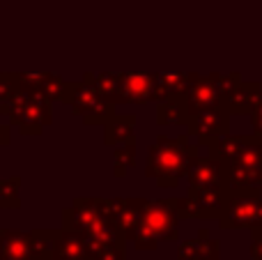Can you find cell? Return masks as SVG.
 <instances>
[{"instance_id": "3957f363", "label": "cell", "mask_w": 262, "mask_h": 260, "mask_svg": "<svg viewBox=\"0 0 262 260\" xmlns=\"http://www.w3.org/2000/svg\"><path fill=\"white\" fill-rule=\"evenodd\" d=\"M62 104H67L76 115H81L85 124H101L104 127L115 115V104L99 95L90 83L67 81V88L62 92Z\"/></svg>"}, {"instance_id": "1f68e13d", "label": "cell", "mask_w": 262, "mask_h": 260, "mask_svg": "<svg viewBox=\"0 0 262 260\" xmlns=\"http://www.w3.org/2000/svg\"><path fill=\"white\" fill-rule=\"evenodd\" d=\"M251 260H262V235H253V242H251Z\"/></svg>"}, {"instance_id": "f546056e", "label": "cell", "mask_w": 262, "mask_h": 260, "mask_svg": "<svg viewBox=\"0 0 262 260\" xmlns=\"http://www.w3.org/2000/svg\"><path fill=\"white\" fill-rule=\"evenodd\" d=\"M251 235H262V196L255 203V212H253V224H251Z\"/></svg>"}, {"instance_id": "2e32d148", "label": "cell", "mask_w": 262, "mask_h": 260, "mask_svg": "<svg viewBox=\"0 0 262 260\" xmlns=\"http://www.w3.org/2000/svg\"><path fill=\"white\" fill-rule=\"evenodd\" d=\"M136 115L131 113H115L104 124V143L106 145H120V143L134 141Z\"/></svg>"}, {"instance_id": "30bf717a", "label": "cell", "mask_w": 262, "mask_h": 260, "mask_svg": "<svg viewBox=\"0 0 262 260\" xmlns=\"http://www.w3.org/2000/svg\"><path fill=\"white\" fill-rule=\"evenodd\" d=\"M186 182H189V191L228 184V166L216 157H198L186 173Z\"/></svg>"}, {"instance_id": "e575fe53", "label": "cell", "mask_w": 262, "mask_h": 260, "mask_svg": "<svg viewBox=\"0 0 262 260\" xmlns=\"http://www.w3.org/2000/svg\"><path fill=\"white\" fill-rule=\"evenodd\" d=\"M0 260H7V258H3V256H0Z\"/></svg>"}, {"instance_id": "277c9868", "label": "cell", "mask_w": 262, "mask_h": 260, "mask_svg": "<svg viewBox=\"0 0 262 260\" xmlns=\"http://www.w3.org/2000/svg\"><path fill=\"white\" fill-rule=\"evenodd\" d=\"M62 228L64 230H74L81 237L92 235L95 230H99L104 224H111L101 212V198H74L72 205L62 210Z\"/></svg>"}, {"instance_id": "83f0119b", "label": "cell", "mask_w": 262, "mask_h": 260, "mask_svg": "<svg viewBox=\"0 0 262 260\" xmlns=\"http://www.w3.org/2000/svg\"><path fill=\"white\" fill-rule=\"evenodd\" d=\"M21 90V81H18V74H0V104L7 101L9 97H14Z\"/></svg>"}, {"instance_id": "44dd1931", "label": "cell", "mask_w": 262, "mask_h": 260, "mask_svg": "<svg viewBox=\"0 0 262 260\" xmlns=\"http://www.w3.org/2000/svg\"><path fill=\"white\" fill-rule=\"evenodd\" d=\"M18 189H21V178L18 175H12V178L0 182V207L3 210H18L21 207Z\"/></svg>"}, {"instance_id": "484cf974", "label": "cell", "mask_w": 262, "mask_h": 260, "mask_svg": "<svg viewBox=\"0 0 262 260\" xmlns=\"http://www.w3.org/2000/svg\"><path fill=\"white\" fill-rule=\"evenodd\" d=\"M175 212H177V219H200L198 203L191 196L175 198Z\"/></svg>"}, {"instance_id": "7a4b0ae2", "label": "cell", "mask_w": 262, "mask_h": 260, "mask_svg": "<svg viewBox=\"0 0 262 260\" xmlns=\"http://www.w3.org/2000/svg\"><path fill=\"white\" fill-rule=\"evenodd\" d=\"M0 115L18 129L23 136H39L53 122V101L39 92L18 90L14 97L0 104Z\"/></svg>"}, {"instance_id": "ac0fdd59", "label": "cell", "mask_w": 262, "mask_h": 260, "mask_svg": "<svg viewBox=\"0 0 262 260\" xmlns=\"http://www.w3.org/2000/svg\"><path fill=\"white\" fill-rule=\"evenodd\" d=\"M83 81L90 83L104 99L113 101L118 106V90H120V74H83Z\"/></svg>"}, {"instance_id": "4fadbf2b", "label": "cell", "mask_w": 262, "mask_h": 260, "mask_svg": "<svg viewBox=\"0 0 262 260\" xmlns=\"http://www.w3.org/2000/svg\"><path fill=\"white\" fill-rule=\"evenodd\" d=\"M260 97L262 85L258 81H239L232 95L228 97V111L230 113H251Z\"/></svg>"}, {"instance_id": "d590c367", "label": "cell", "mask_w": 262, "mask_h": 260, "mask_svg": "<svg viewBox=\"0 0 262 260\" xmlns=\"http://www.w3.org/2000/svg\"><path fill=\"white\" fill-rule=\"evenodd\" d=\"M175 260H177V258H175Z\"/></svg>"}, {"instance_id": "e0dca14e", "label": "cell", "mask_w": 262, "mask_h": 260, "mask_svg": "<svg viewBox=\"0 0 262 260\" xmlns=\"http://www.w3.org/2000/svg\"><path fill=\"white\" fill-rule=\"evenodd\" d=\"M55 237H58V230H53V228L30 230V233H28V242H30V258L32 260H53Z\"/></svg>"}, {"instance_id": "6da1fadb", "label": "cell", "mask_w": 262, "mask_h": 260, "mask_svg": "<svg viewBox=\"0 0 262 260\" xmlns=\"http://www.w3.org/2000/svg\"><path fill=\"white\" fill-rule=\"evenodd\" d=\"M200 157V145L191 143L186 134L168 136L159 134L147 152L145 175L157 180V187H177L182 178H186L191 164Z\"/></svg>"}, {"instance_id": "7c38bea8", "label": "cell", "mask_w": 262, "mask_h": 260, "mask_svg": "<svg viewBox=\"0 0 262 260\" xmlns=\"http://www.w3.org/2000/svg\"><path fill=\"white\" fill-rule=\"evenodd\" d=\"M53 260H92L88 253L85 240L74 230L58 228V237H55V253Z\"/></svg>"}, {"instance_id": "d6986e66", "label": "cell", "mask_w": 262, "mask_h": 260, "mask_svg": "<svg viewBox=\"0 0 262 260\" xmlns=\"http://www.w3.org/2000/svg\"><path fill=\"white\" fill-rule=\"evenodd\" d=\"M232 164L244 166V168H251V170H262V141L255 134L246 136L244 147H242V152L237 155V159L232 161Z\"/></svg>"}, {"instance_id": "ffe728a7", "label": "cell", "mask_w": 262, "mask_h": 260, "mask_svg": "<svg viewBox=\"0 0 262 260\" xmlns=\"http://www.w3.org/2000/svg\"><path fill=\"white\" fill-rule=\"evenodd\" d=\"M134 164H136V141L120 143L113 152V175L115 178H124Z\"/></svg>"}, {"instance_id": "836d02e7", "label": "cell", "mask_w": 262, "mask_h": 260, "mask_svg": "<svg viewBox=\"0 0 262 260\" xmlns=\"http://www.w3.org/2000/svg\"><path fill=\"white\" fill-rule=\"evenodd\" d=\"M255 187L262 189V170H258V180H255Z\"/></svg>"}, {"instance_id": "d6a6232c", "label": "cell", "mask_w": 262, "mask_h": 260, "mask_svg": "<svg viewBox=\"0 0 262 260\" xmlns=\"http://www.w3.org/2000/svg\"><path fill=\"white\" fill-rule=\"evenodd\" d=\"M9 141H12V134H9V127L0 120V150H3L5 145H9Z\"/></svg>"}, {"instance_id": "d4e9b609", "label": "cell", "mask_w": 262, "mask_h": 260, "mask_svg": "<svg viewBox=\"0 0 262 260\" xmlns=\"http://www.w3.org/2000/svg\"><path fill=\"white\" fill-rule=\"evenodd\" d=\"M64 88H67V81H64L62 76H58V74H46V81H44V85H41L39 95H44L49 101H60Z\"/></svg>"}, {"instance_id": "9c48e42d", "label": "cell", "mask_w": 262, "mask_h": 260, "mask_svg": "<svg viewBox=\"0 0 262 260\" xmlns=\"http://www.w3.org/2000/svg\"><path fill=\"white\" fill-rule=\"evenodd\" d=\"M184 101H186V109H189V115L226 104L221 92H219V88H216L214 74H209V76L193 74V78H191L189 88H186V92H184Z\"/></svg>"}, {"instance_id": "f1b7e54d", "label": "cell", "mask_w": 262, "mask_h": 260, "mask_svg": "<svg viewBox=\"0 0 262 260\" xmlns=\"http://www.w3.org/2000/svg\"><path fill=\"white\" fill-rule=\"evenodd\" d=\"M177 260H198L195 240H184V242L177 244Z\"/></svg>"}, {"instance_id": "5bb4252c", "label": "cell", "mask_w": 262, "mask_h": 260, "mask_svg": "<svg viewBox=\"0 0 262 260\" xmlns=\"http://www.w3.org/2000/svg\"><path fill=\"white\" fill-rule=\"evenodd\" d=\"M0 256L7 260H32L28 233L16 230V228L0 230Z\"/></svg>"}, {"instance_id": "52a82bcc", "label": "cell", "mask_w": 262, "mask_h": 260, "mask_svg": "<svg viewBox=\"0 0 262 260\" xmlns=\"http://www.w3.org/2000/svg\"><path fill=\"white\" fill-rule=\"evenodd\" d=\"M161 101L159 74H120L118 104H147Z\"/></svg>"}, {"instance_id": "8fae6325", "label": "cell", "mask_w": 262, "mask_h": 260, "mask_svg": "<svg viewBox=\"0 0 262 260\" xmlns=\"http://www.w3.org/2000/svg\"><path fill=\"white\" fill-rule=\"evenodd\" d=\"M186 196H191L198 203L200 219H219L226 207V201L230 196V187L228 184H219V187H205V189H193Z\"/></svg>"}, {"instance_id": "8992f818", "label": "cell", "mask_w": 262, "mask_h": 260, "mask_svg": "<svg viewBox=\"0 0 262 260\" xmlns=\"http://www.w3.org/2000/svg\"><path fill=\"white\" fill-rule=\"evenodd\" d=\"M143 224L157 235V240L172 242L177 240V212H175V198H159V201H147L143 210Z\"/></svg>"}, {"instance_id": "603a6c76", "label": "cell", "mask_w": 262, "mask_h": 260, "mask_svg": "<svg viewBox=\"0 0 262 260\" xmlns=\"http://www.w3.org/2000/svg\"><path fill=\"white\" fill-rule=\"evenodd\" d=\"M195 247H198V260H219V256H221V244H219V240L209 237L207 228L198 230Z\"/></svg>"}, {"instance_id": "7402d4cb", "label": "cell", "mask_w": 262, "mask_h": 260, "mask_svg": "<svg viewBox=\"0 0 262 260\" xmlns=\"http://www.w3.org/2000/svg\"><path fill=\"white\" fill-rule=\"evenodd\" d=\"M127 242L118 244H85L88 253L92 260H127V251H124Z\"/></svg>"}, {"instance_id": "cb8c5ba5", "label": "cell", "mask_w": 262, "mask_h": 260, "mask_svg": "<svg viewBox=\"0 0 262 260\" xmlns=\"http://www.w3.org/2000/svg\"><path fill=\"white\" fill-rule=\"evenodd\" d=\"M127 240H129V242H134V247L138 249V251H154V249H157V244H159L157 235H154L152 230L143 224V219H140V224L127 235Z\"/></svg>"}, {"instance_id": "ba28073f", "label": "cell", "mask_w": 262, "mask_h": 260, "mask_svg": "<svg viewBox=\"0 0 262 260\" xmlns=\"http://www.w3.org/2000/svg\"><path fill=\"white\" fill-rule=\"evenodd\" d=\"M186 136L195 138H219L223 134H230V111L228 106H216L200 113L189 115L186 120Z\"/></svg>"}, {"instance_id": "5b68a950", "label": "cell", "mask_w": 262, "mask_h": 260, "mask_svg": "<svg viewBox=\"0 0 262 260\" xmlns=\"http://www.w3.org/2000/svg\"><path fill=\"white\" fill-rule=\"evenodd\" d=\"M260 198V189H230V196L226 201L221 216H219V228L221 230H242L251 228L253 224L255 203Z\"/></svg>"}, {"instance_id": "9a60e30c", "label": "cell", "mask_w": 262, "mask_h": 260, "mask_svg": "<svg viewBox=\"0 0 262 260\" xmlns=\"http://www.w3.org/2000/svg\"><path fill=\"white\" fill-rule=\"evenodd\" d=\"M189 120V109H186L184 95H170L166 99L157 101V124L168 127V124H186Z\"/></svg>"}, {"instance_id": "4316f807", "label": "cell", "mask_w": 262, "mask_h": 260, "mask_svg": "<svg viewBox=\"0 0 262 260\" xmlns=\"http://www.w3.org/2000/svg\"><path fill=\"white\" fill-rule=\"evenodd\" d=\"M214 81H216V88H219V92H221L223 101L228 104V97L232 95V90H235L237 83L242 81V76L237 72H232V74H214Z\"/></svg>"}, {"instance_id": "4dcf8cb0", "label": "cell", "mask_w": 262, "mask_h": 260, "mask_svg": "<svg viewBox=\"0 0 262 260\" xmlns=\"http://www.w3.org/2000/svg\"><path fill=\"white\" fill-rule=\"evenodd\" d=\"M251 122H253V134L262 132V97L258 99V104L253 106V111H251Z\"/></svg>"}]
</instances>
